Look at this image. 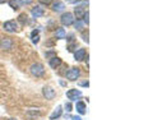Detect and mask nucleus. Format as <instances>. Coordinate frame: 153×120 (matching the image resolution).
I'll use <instances>...</instances> for the list:
<instances>
[{
    "instance_id": "9",
    "label": "nucleus",
    "mask_w": 153,
    "mask_h": 120,
    "mask_svg": "<svg viewBox=\"0 0 153 120\" xmlns=\"http://www.w3.org/2000/svg\"><path fill=\"white\" fill-rule=\"evenodd\" d=\"M49 65L51 66L52 69H57L61 65V59L60 57H57V56H52L51 59L49 60Z\"/></svg>"
},
{
    "instance_id": "6",
    "label": "nucleus",
    "mask_w": 153,
    "mask_h": 120,
    "mask_svg": "<svg viewBox=\"0 0 153 120\" xmlns=\"http://www.w3.org/2000/svg\"><path fill=\"white\" fill-rule=\"evenodd\" d=\"M42 93H44V96L46 97V100H54V97L56 96L55 89L52 88V87H49V86L44 87V89H42Z\"/></svg>"
},
{
    "instance_id": "13",
    "label": "nucleus",
    "mask_w": 153,
    "mask_h": 120,
    "mask_svg": "<svg viewBox=\"0 0 153 120\" xmlns=\"http://www.w3.org/2000/svg\"><path fill=\"white\" fill-rule=\"evenodd\" d=\"M64 8H65V5H64L63 1H56V3H54V5H52V10L54 12H63Z\"/></svg>"
},
{
    "instance_id": "24",
    "label": "nucleus",
    "mask_w": 153,
    "mask_h": 120,
    "mask_svg": "<svg viewBox=\"0 0 153 120\" xmlns=\"http://www.w3.org/2000/svg\"><path fill=\"white\" fill-rule=\"evenodd\" d=\"M66 3H69V4H76V3H79L80 0H65Z\"/></svg>"
},
{
    "instance_id": "7",
    "label": "nucleus",
    "mask_w": 153,
    "mask_h": 120,
    "mask_svg": "<svg viewBox=\"0 0 153 120\" xmlns=\"http://www.w3.org/2000/svg\"><path fill=\"white\" fill-rule=\"evenodd\" d=\"M66 97H68L70 101H75L76 98L82 97V92H80L79 89H69L68 92H66Z\"/></svg>"
},
{
    "instance_id": "21",
    "label": "nucleus",
    "mask_w": 153,
    "mask_h": 120,
    "mask_svg": "<svg viewBox=\"0 0 153 120\" xmlns=\"http://www.w3.org/2000/svg\"><path fill=\"white\" fill-rule=\"evenodd\" d=\"M41 4H44V5H49V4L52 1V0H38Z\"/></svg>"
},
{
    "instance_id": "15",
    "label": "nucleus",
    "mask_w": 153,
    "mask_h": 120,
    "mask_svg": "<svg viewBox=\"0 0 153 120\" xmlns=\"http://www.w3.org/2000/svg\"><path fill=\"white\" fill-rule=\"evenodd\" d=\"M66 33H65V30L64 28H57L56 32H55V37L59 38V40H61V38H65Z\"/></svg>"
},
{
    "instance_id": "14",
    "label": "nucleus",
    "mask_w": 153,
    "mask_h": 120,
    "mask_svg": "<svg viewBox=\"0 0 153 120\" xmlns=\"http://www.w3.org/2000/svg\"><path fill=\"white\" fill-rule=\"evenodd\" d=\"M74 12H75V17H76V19H80V18H83L84 13H85V10L83 9V7H76Z\"/></svg>"
},
{
    "instance_id": "4",
    "label": "nucleus",
    "mask_w": 153,
    "mask_h": 120,
    "mask_svg": "<svg viewBox=\"0 0 153 120\" xmlns=\"http://www.w3.org/2000/svg\"><path fill=\"white\" fill-rule=\"evenodd\" d=\"M14 45V42L10 37H3L0 40V49L1 50H10Z\"/></svg>"
},
{
    "instance_id": "3",
    "label": "nucleus",
    "mask_w": 153,
    "mask_h": 120,
    "mask_svg": "<svg viewBox=\"0 0 153 120\" xmlns=\"http://www.w3.org/2000/svg\"><path fill=\"white\" fill-rule=\"evenodd\" d=\"M65 75H66V78H68L69 80H76L79 78V75H80V69L79 68H70L68 72L65 73Z\"/></svg>"
},
{
    "instance_id": "11",
    "label": "nucleus",
    "mask_w": 153,
    "mask_h": 120,
    "mask_svg": "<svg viewBox=\"0 0 153 120\" xmlns=\"http://www.w3.org/2000/svg\"><path fill=\"white\" fill-rule=\"evenodd\" d=\"M75 109H76V111H78L80 115H84L85 114V110H87V107H85V104L83 101H78V102H76Z\"/></svg>"
},
{
    "instance_id": "18",
    "label": "nucleus",
    "mask_w": 153,
    "mask_h": 120,
    "mask_svg": "<svg viewBox=\"0 0 153 120\" xmlns=\"http://www.w3.org/2000/svg\"><path fill=\"white\" fill-rule=\"evenodd\" d=\"M19 21H21L23 25L27 23V14H21V16H19Z\"/></svg>"
},
{
    "instance_id": "25",
    "label": "nucleus",
    "mask_w": 153,
    "mask_h": 120,
    "mask_svg": "<svg viewBox=\"0 0 153 120\" xmlns=\"http://www.w3.org/2000/svg\"><path fill=\"white\" fill-rule=\"evenodd\" d=\"M79 84H80V86H82V87H88V86H89V83H88V80H85V82H80Z\"/></svg>"
},
{
    "instance_id": "23",
    "label": "nucleus",
    "mask_w": 153,
    "mask_h": 120,
    "mask_svg": "<svg viewBox=\"0 0 153 120\" xmlns=\"http://www.w3.org/2000/svg\"><path fill=\"white\" fill-rule=\"evenodd\" d=\"M38 40H40V36H35V37H32V42H33V44H37V42H38Z\"/></svg>"
},
{
    "instance_id": "27",
    "label": "nucleus",
    "mask_w": 153,
    "mask_h": 120,
    "mask_svg": "<svg viewBox=\"0 0 153 120\" xmlns=\"http://www.w3.org/2000/svg\"><path fill=\"white\" fill-rule=\"evenodd\" d=\"M37 35H38V30H35V31H32L31 37H35V36H37Z\"/></svg>"
},
{
    "instance_id": "8",
    "label": "nucleus",
    "mask_w": 153,
    "mask_h": 120,
    "mask_svg": "<svg viewBox=\"0 0 153 120\" xmlns=\"http://www.w3.org/2000/svg\"><path fill=\"white\" fill-rule=\"evenodd\" d=\"M31 14L35 18H40V17H42L45 14V10H44V8H41V7H33L32 8V10H31Z\"/></svg>"
},
{
    "instance_id": "29",
    "label": "nucleus",
    "mask_w": 153,
    "mask_h": 120,
    "mask_svg": "<svg viewBox=\"0 0 153 120\" xmlns=\"http://www.w3.org/2000/svg\"><path fill=\"white\" fill-rule=\"evenodd\" d=\"M8 0H0V4H4V3H7Z\"/></svg>"
},
{
    "instance_id": "1",
    "label": "nucleus",
    "mask_w": 153,
    "mask_h": 120,
    "mask_svg": "<svg viewBox=\"0 0 153 120\" xmlns=\"http://www.w3.org/2000/svg\"><path fill=\"white\" fill-rule=\"evenodd\" d=\"M30 72H31V74L33 77H36V78H40V77H42V75L45 74V66L42 65L41 63H35V64L31 65Z\"/></svg>"
},
{
    "instance_id": "26",
    "label": "nucleus",
    "mask_w": 153,
    "mask_h": 120,
    "mask_svg": "<svg viewBox=\"0 0 153 120\" xmlns=\"http://www.w3.org/2000/svg\"><path fill=\"white\" fill-rule=\"evenodd\" d=\"M75 46H76V44H73V45H69V46H68V50H69V51H73Z\"/></svg>"
},
{
    "instance_id": "2",
    "label": "nucleus",
    "mask_w": 153,
    "mask_h": 120,
    "mask_svg": "<svg viewBox=\"0 0 153 120\" xmlns=\"http://www.w3.org/2000/svg\"><path fill=\"white\" fill-rule=\"evenodd\" d=\"M74 21H75L74 16H73L71 13H69V12L64 13L63 16L60 17V22H61V25H63V26H66V27H69V26L73 25Z\"/></svg>"
},
{
    "instance_id": "19",
    "label": "nucleus",
    "mask_w": 153,
    "mask_h": 120,
    "mask_svg": "<svg viewBox=\"0 0 153 120\" xmlns=\"http://www.w3.org/2000/svg\"><path fill=\"white\" fill-rule=\"evenodd\" d=\"M82 38H83L84 42H87V44H88V42H89V40H88V32H83L82 33Z\"/></svg>"
},
{
    "instance_id": "5",
    "label": "nucleus",
    "mask_w": 153,
    "mask_h": 120,
    "mask_svg": "<svg viewBox=\"0 0 153 120\" xmlns=\"http://www.w3.org/2000/svg\"><path fill=\"white\" fill-rule=\"evenodd\" d=\"M3 27H4V30L9 33H14V32L18 31V25H17L16 21H8V22L4 23Z\"/></svg>"
},
{
    "instance_id": "16",
    "label": "nucleus",
    "mask_w": 153,
    "mask_h": 120,
    "mask_svg": "<svg viewBox=\"0 0 153 120\" xmlns=\"http://www.w3.org/2000/svg\"><path fill=\"white\" fill-rule=\"evenodd\" d=\"M9 5H10L13 9H19L22 4H21L19 0H9Z\"/></svg>"
},
{
    "instance_id": "20",
    "label": "nucleus",
    "mask_w": 153,
    "mask_h": 120,
    "mask_svg": "<svg viewBox=\"0 0 153 120\" xmlns=\"http://www.w3.org/2000/svg\"><path fill=\"white\" fill-rule=\"evenodd\" d=\"M71 109H73V107H71V104H70V102H66V104H65V110H66V113H70Z\"/></svg>"
},
{
    "instance_id": "17",
    "label": "nucleus",
    "mask_w": 153,
    "mask_h": 120,
    "mask_svg": "<svg viewBox=\"0 0 153 120\" xmlns=\"http://www.w3.org/2000/svg\"><path fill=\"white\" fill-rule=\"evenodd\" d=\"M84 25H85V23H84L83 21H80V19H76V22H75V28H76L78 31H82L83 27H84Z\"/></svg>"
},
{
    "instance_id": "22",
    "label": "nucleus",
    "mask_w": 153,
    "mask_h": 120,
    "mask_svg": "<svg viewBox=\"0 0 153 120\" xmlns=\"http://www.w3.org/2000/svg\"><path fill=\"white\" fill-rule=\"evenodd\" d=\"M21 1V4H26V5H28V4H31L33 0H19Z\"/></svg>"
},
{
    "instance_id": "10",
    "label": "nucleus",
    "mask_w": 153,
    "mask_h": 120,
    "mask_svg": "<svg viewBox=\"0 0 153 120\" xmlns=\"http://www.w3.org/2000/svg\"><path fill=\"white\" fill-rule=\"evenodd\" d=\"M85 49H79V50H76L75 52H74V59L76 60V61H80V60H83V59H85Z\"/></svg>"
},
{
    "instance_id": "12",
    "label": "nucleus",
    "mask_w": 153,
    "mask_h": 120,
    "mask_svg": "<svg viewBox=\"0 0 153 120\" xmlns=\"http://www.w3.org/2000/svg\"><path fill=\"white\" fill-rule=\"evenodd\" d=\"M61 114H63L61 106H57V107L54 110V113L50 115V120H55V119H57V118H60V116H61Z\"/></svg>"
},
{
    "instance_id": "28",
    "label": "nucleus",
    "mask_w": 153,
    "mask_h": 120,
    "mask_svg": "<svg viewBox=\"0 0 153 120\" xmlns=\"http://www.w3.org/2000/svg\"><path fill=\"white\" fill-rule=\"evenodd\" d=\"M71 119H73V120H82V118H80V116H73Z\"/></svg>"
},
{
    "instance_id": "30",
    "label": "nucleus",
    "mask_w": 153,
    "mask_h": 120,
    "mask_svg": "<svg viewBox=\"0 0 153 120\" xmlns=\"http://www.w3.org/2000/svg\"><path fill=\"white\" fill-rule=\"evenodd\" d=\"M9 120H17V119H9Z\"/></svg>"
}]
</instances>
